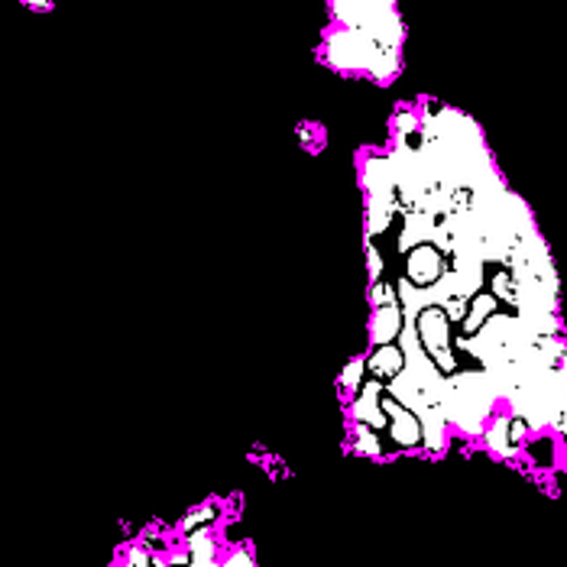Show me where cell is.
<instances>
[{
	"mask_svg": "<svg viewBox=\"0 0 567 567\" xmlns=\"http://www.w3.org/2000/svg\"><path fill=\"white\" fill-rule=\"evenodd\" d=\"M499 311V298L493 295V292H476L471 298V308H468V318L461 321V328H464V338H471L476 334L483 324H486V318H493Z\"/></svg>",
	"mask_w": 567,
	"mask_h": 567,
	"instance_id": "cell-9",
	"label": "cell"
},
{
	"mask_svg": "<svg viewBox=\"0 0 567 567\" xmlns=\"http://www.w3.org/2000/svg\"><path fill=\"white\" fill-rule=\"evenodd\" d=\"M489 292L499 298V302H506V305H516V280H512V273H509V267H499L496 273H493V280H489Z\"/></svg>",
	"mask_w": 567,
	"mask_h": 567,
	"instance_id": "cell-12",
	"label": "cell"
},
{
	"mask_svg": "<svg viewBox=\"0 0 567 567\" xmlns=\"http://www.w3.org/2000/svg\"><path fill=\"white\" fill-rule=\"evenodd\" d=\"M529 435H532V428L522 418L506 412V415H493L489 418V425L483 428V445H486V451L493 458L509 461V458H516L525 448Z\"/></svg>",
	"mask_w": 567,
	"mask_h": 567,
	"instance_id": "cell-3",
	"label": "cell"
},
{
	"mask_svg": "<svg viewBox=\"0 0 567 567\" xmlns=\"http://www.w3.org/2000/svg\"><path fill=\"white\" fill-rule=\"evenodd\" d=\"M555 432H562V438H565V448H567V409L562 412V422H558V428Z\"/></svg>",
	"mask_w": 567,
	"mask_h": 567,
	"instance_id": "cell-18",
	"label": "cell"
},
{
	"mask_svg": "<svg viewBox=\"0 0 567 567\" xmlns=\"http://www.w3.org/2000/svg\"><path fill=\"white\" fill-rule=\"evenodd\" d=\"M382 395H386V386L379 379H367L357 392H354V402H351V418L357 425H370V428H386L389 418L382 412Z\"/></svg>",
	"mask_w": 567,
	"mask_h": 567,
	"instance_id": "cell-4",
	"label": "cell"
},
{
	"mask_svg": "<svg viewBox=\"0 0 567 567\" xmlns=\"http://www.w3.org/2000/svg\"><path fill=\"white\" fill-rule=\"evenodd\" d=\"M496 392L489 386V379L480 370H458L448 377V389H445V399H441V412L448 418L451 428H458L461 435L468 438H480L483 428L489 425L493 418V409H496Z\"/></svg>",
	"mask_w": 567,
	"mask_h": 567,
	"instance_id": "cell-1",
	"label": "cell"
},
{
	"mask_svg": "<svg viewBox=\"0 0 567 567\" xmlns=\"http://www.w3.org/2000/svg\"><path fill=\"white\" fill-rule=\"evenodd\" d=\"M367 267H370V280L377 283L379 273H382V257H379V250L374 240H367Z\"/></svg>",
	"mask_w": 567,
	"mask_h": 567,
	"instance_id": "cell-16",
	"label": "cell"
},
{
	"mask_svg": "<svg viewBox=\"0 0 567 567\" xmlns=\"http://www.w3.org/2000/svg\"><path fill=\"white\" fill-rule=\"evenodd\" d=\"M351 451L361 454V458H374V461L386 454V451H382V441L377 438V428L357 425V422H354V445H351Z\"/></svg>",
	"mask_w": 567,
	"mask_h": 567,
	"instance_id": "cell-10",
	"label": "cell"
},
{
	"mask_svg": "<svg viewBox=\"0 0 567 567\" xmlns=\"http://www.w3.org/2000/svg\"><path fill=\"white\" fill-rule=\"evenodd\" d=\"M370 305H374V308L399 305V292H395V285H389V283H382V280H377V283H374V288H370Z\"/></svg>",
	"mask_w": 567,
	"mask_h": 567,
	"instance_id": "cell-14",
	"label": "cell"
},
{
	"mask_svg": "<svg viewBox=\"0 0 567 567\" xmlns=\"http://www.w3.org/2000/svg\"><path fill=\"white\" fill-rule=\"evenodd\" d=\"M402 367H405V357H402L399 344H379V347H374V354L367 357V370L377 379H392Z\"/></svg>",
	"mask_w": 567,
	"mask_h": 567,
	"instance_id": "cell-8",
	"label": "cell"
},
{
	"mask_svg": "<svg viewBox=\"0 0 567 567\" xmlns=\"http://www.w3.org/2000/svg\"><path fill=\"white\" fill-rule=\"evenodd\" d=\"M402 324H405L402 305L374 308V321H370V341H374V347H379V344H395L399 334H402Z\"/></svg>",
	"mask_w": 567,
	"mask_h": 567,
	"instance_id": "cell-7",
	"label": "cell"
},
{
	"mask_svg": "<svg viewBox=\"0 0 567 567\" xmlns=\"http://www.w3.org/2000/svg\"><path fill=\"white\" fill-rule=\"evenodd\" d=\"M214 522V506H201V509H194L186 516V522H182V529H186V535L191 532H198V529H208Z\"/></svg>",
	"mask_w": 567,
	"mask_h": 567,
	"instance_id": "cell-15",
	"label": "cell"
},
{
	"mask_svg": "<svg viewBox=\"0 0 567 567\" xmlns=\"http://www.w3.org/2000/svg\"><path fill=\"white\" fill-rule=\"evenodd\" d=\"M379 46L361 29L351 26H338L328 33L324 46H321V59L324 66H331L334 72H347V75H370L374 62H377Z\"/></svg>",
	"mask_w": 567,
	"mask_h": 567,
	"instance_id": "cell-2",
	"label": "cell"
},
{
	"mask_svg": "<svg viewBox=\"0 0 567 567\" xmlns=\"http://www.w3.org/2000/svg\"><path fill=\"white\" fill-rule=\"evenodd\" d=\"M399 69H402V49H379L377 62L370 69V79L379 82V85H386V82H392L399 75Z\"/></svg>",
	"mask_w": 567,
	"mask_h": 567,
	"instance_id": "cell-11",
	"label": "cell"
},
{
	"mask_svg": "<svg viewBox=\"0 0 567 567\" xmlns=\"http://www.w3.org/2000/svg\"><path fill=\"white\" fill-rule=\"evenodd\" d=\"M364 382H367V357H354V361L341 370V386H344V392L354 395Z\"/></svg>",
	"mask_w": 567,
	"mask_h": 567,
	"instance_id": "cell-13",
	"label": "cell"
},
{
	"mask_svg": "<svg viewBox=\"0 0 567 567\" xmlns=\"http://www.w3.org/2000/svg\"><path fill=\"white\" fill-rule=\"evenodd\" d=\"M448 263H445V253L435 247V244H418L409 250V267H405V276L415 285H435L445 276Z\"/></svg>",
	"mask_w": 567,
	"mask_h": 567,
	"instance_id": "cell-5",
	"label": "cell"
},
{
	"mask_svg": "<svg viewBox=\"0 0 567 567\" xmlns=\"http://www.w3.org/2000/svg\"><path fill=\"white\" fill-rule=\"evenodd\" d=\"M361 182L367 198H399L395 194V182H392V169H389V156H367L361 163Z\"/></svg>",
	"mask_w": 567,
	"mask_h": 567,
	"instance_id": "cell-6",
	"label": "cell"
},
{
	"mask_svg": "<svg viewBox=\"0 0 567 567\" xmlns=\"http://www.w3.org/2000/svg\"><path fill=\"white\" fill-rule=\"evenodd\" d=\"M26 7H33V10H49L52 7V0H23Z\"/></svg>",
	"mask_w": 567,
	"mask_h": 567,
	"instance_id": "cell-17",
	"label": "cell"
}]
</instances>
